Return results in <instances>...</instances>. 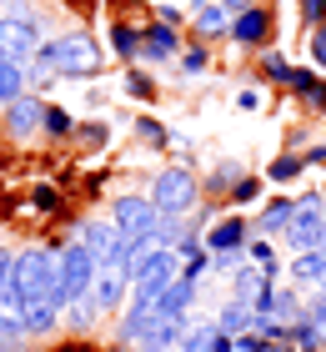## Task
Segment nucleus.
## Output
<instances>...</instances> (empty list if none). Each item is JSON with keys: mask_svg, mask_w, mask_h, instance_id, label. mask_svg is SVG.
Instances as JSON below:
<instances>
[{"mask_svg": "<svg viewBox=\"0 0 326 352\" xmlns=\"http://www.w3.org/2000/svg\"><path fill=\"white\" fill-rule=\"evenodd\" d=\"M56 287H60V252L25 247V252H15L5 282H0V307L21 312L25 302H36V297H56Z\"/></svg>", "mask_w": 326, "mask_h": 352, "instance_id": "obj_1", "label": "nucleus"}, {"mask_svg": "<svg viewBox=\"0 0 326 352\" xmlns=\"http://www.w3.org/2000/svg\"><path fill=\"white\" fill-rule=\"evenodd\" d=\"M36 66L56 71V76H95V71H101V45H95L86 30H71V36L40 45V51H36Z\"/></svg>", "mask_w": 326, "mask_h": 352, "instance_id": "obj_2", "label": "nucleus"}, {"mask_svg": "<svg viewBox=\"0 0 326 352\" xmlns=\"http://www.w3.org/2000/svg\"><path fill=\"white\" fill-rule=\"evenodd\" d=\"M95 252L86 242H71V247H60V287H56V297H45L51 307H71V302L80 297H91V277H95Z\"/></svg>", "mask_w": 326, "mask_h": 352, "instance_id": "obj_3", "label": "nucleus"}, {"mask_svg": "<svg viewBox=\"0 0 326 352\" xmlns=\"http://www.w3.org/2000/svg\"><path fill=\"white\" fill-rule=\"evenodd\" d=\"M151 201H156L161 217H181V212H191V206L201 201V186H196V176L186 166H166L151 182Z\"/></svg>", "mask_w": 326, "mask_h": 352, "instance_id": "obj_4", "label": "nucleus"}, {"mask_svg": "<svg viewBox=\"0 0 326 352\" xmlns=\"http://www.w3.org/2000/svg\"><path fill=\"white\" fill-rule=\"evenodd\" d=\"M321 227H326V197H296V212L286 221V247L291 252H321Z\"/></svg>", "mask_w": 326, "mask_h": 352, "instance_id": "obj_5", "label": "nucleus"}, {"mask_svg": "<svg viewBox=\"0 0 326 352\" xmlns=\"http://www.w3.org/2000/svg\"><path fill=\"white\" fill-rule=\"evenodd\" d=\"M36 51H40V25L30 21V15H5V21H0V56L25 60Z\"/></svg>", "mask_w": 326, "mask_h": 352, "instance_id": "obj_6", "label": "nucleus"}, {"mask_svg": "<svg viewBox=\"0 0 326 352\" xmlns=\"http://www.w3.org/2000/svg\"><path fill=\"white\" fill-rule=\"evenodd\" d=\"M110 221L121 227V236H145V232H156L161 212H156L151 197H121L116 206H110Z\"/></svg>", "mask_w": 326, "mask_h": 352, "instance_id": "obj_7", "label": "nucleus"}, {"mask_svg": "<svg viewBox=\"0 0 326 352\" xmlns=\"http://www.w3.org/2000/svg\"><path fill=\"white\" fill-rule=\"evenodd\" d=\"M40 121H45V101L40 96H15V101L5 106V131L15 141H30L40 131Z\"/></svg>", "mask_w": 326, "mask_h": 352, "instance_id": "obj_8", "label": "nucleus"}, {"mask_svg": "<svg viewBox=\"0 0 326 352\" xmlns=\"http://www.w3.org/2000/svg\"><path fill=\"white\" fill-rule=\"evenodd\" d=\"M126 267L121 262H101L95 267V277H91V307H121V297H126Z\"/></svg>", "mask_w": 326, "mask_h": 352, "instance_id": "obj_9", "label": "nucleus"}, {"mask_svg": "<svg viewBox=\"0 0 326 352\" xmlns=\"http://www.w3.org/2000/svg\"><path fill=\"white\" fill-rule=\"evenodd\" d=\"M181 338H186V317H156L151 327L141 332V352H176L181 347Z\"/></svg>", "mask_w": 326, "mask_h": 352, "instance_id": "obj_10", "label": "nucleus"}, {"mask_svg": "<svg viewBox=\"0 0 326 352\" xmlns=\"http://www.w3.org/2000/svg\"><path fill=\"white\" fill-rule=\"evenodd\" d=\"M266 36H271V15L261 10V6H246V10L231 15V41L236 45H261Z\"/></svg>", "mask_w": 326, "mask_h": 352, "instance_id": "obj_11", "label": "nucleus"}, {"mask_svg": "<svg viewBox=\"0 0 326 352\" xmlns=\"http://www.w3.org/2000/svg\"><path fill=\"white\" fill-rule=\"evenodd\" d=\"M161 252H166V242H161L156 232H145V236H130V242H126V257H121V267H126V277L136 282L141 272H145V267H151V262L161 257Z\"/></svg>", "mask_w": 326, "mask_h": 352, "instance_id": "obj_12", "label": "nucleus"}, {"mask_svg": "<svg viewBox=\"0 0 326 352\" xmlns=\"http://www.w3.org/2000/svg\"><path fill=\"white\" fill-rule=\"evenodd\" d=\"M181 352H231V332H221L216 317H211V322H186Z\"/></svg>", "mask_w": 326, "mask_h": 352, "instance_id": "obj_13", "label": "nucleus"}, {"mask_svg": "<svg viewBox=\"0 0 326 352\" xmlns=\"http://www.w3.org/2000/svg\"><path fill=\"white\" fill-rule=\"evenodd\" d=\"M196 36L201 41H216V36H231V10L221 0H196Z\"/></svg>", "mask_w": 326, "mask_h": 352, "instance_id": "obj_14", "label": "nucleus"}, {"mask_svg": "<svg viewBox=\"0 0 326 352\" xmlns=\"http://www.w3.org/2000/svg\"><path fill=\"white\" fill-rule=\"evenodd\" d=\"M191 302H196V282H191V277H176L166 292L151 302V307H156V317H186Z\"/></svg>", "mask_w": 326, "mask_h": 352, "instance_id": "obj_15", "label": "nucleus"}, {"mask_svg": "<svg viewBox=\"0 0 326 352\" xmlns=\"http://www.w3.org/2000/svg\"><path fill=\"white\" fill-rule=\"evenodd\" d=\"M251 221H241V217H226V221H216V227L206 232V252H236V247H246L251 242Z\"/></svg>", "mask_w": 326, "mask_h": 352, "instance_id": "obj_16", "label": "nucleus"}, {"mask_svg": "<svg viewBox=\"0 0 326 352\" xmlns=\"http://www.w3.org/2000/svg\"><path fill=\"white\" fill-rule=\"evenodd\" d=\"M176 56V30L171 25H145V36H141V60H166Z\"/></svg>", "mask_w": 326, "mask_h": 352, "instance_id": "obj_17", "label": "nucleus"}, {"mask_svg": "<svg viewBox=\"0 0 326 352\" xmlns=\"http://www.w3.org/2000/svg\"><path fill=\"white\" fill-rule=\"evenodd\" d=\"M56 317H60V307H51L45 297H36V302H25V307H21V322H25V332H30V338L51 332V327H56Z\"/></svg>", "mask_w": 326, "mask_h": 352, "instance_id": "obj_18", "label": "nucleus"}, {"mask_svg": "<svg viewBox=\"0 0 326 352\" xmlns=\"http://www.w3.org/2000/svg\"><path fill=\"white\" fill-rule=\"evenodd\" d=\"M291 282H326V252H291Z\"/></svg>", "mask_w": 326, "mask_h": 352, "instance_id": "obj_19", "label": "nucleus"}, {"mask_svg": "<svg viewBox=\"0 0 326 352\" xmlns=\"http://www.w3.org/2000/svg\"><path fill=\"white\" fill-rule=\"evenodd\" d=\"M231 282H236V297L246 302V307H256V297L271 287V277H266L261 267H236V272H231Z\"/></svg>", "mask_w": 326, "mask_h": 352, "instance_id": "obj_20", "label": "nucleus"}, {"mask_svg": "<svg viewBox=\"0 0 326 352\" xmlns=\"http://www.w3.org/2000/svg\"><path fill=\"white\" fill-rule=\"evenodd\" d=\"M216 327H221V332H231V338H236V332H251V327H256V312H251L241 297H231V302H226V307L216 312Z\"/></svg>", "mask_w": 326, "mask_h": 352, "instance_id": "obj_21", "label": "nucleus"}, {"mask_svg": "<svg viewBox=\"0 0 326 352\" xmlns=\"http://www.w3.org/2000/svg\"><path fill=\"white\" fill-rule=\"evenodd\" d=\"M291 91H296V101L301 106H312V111H326V81L312 71H296L291 76Z\"/></svg>", "mask_w": 326, "mask_h": 352, "instance_id": "obj_22", "label": "nucleus"}, {"mask_svg": "<svg viewBox=\"0 0 326 352\" xmlns=\"http://www.w3.org/2000/svg\"><path fill=\"white\" fill-rule=\"evenodd\" d=\"M291 212H296V201H291V197H276V201L266 206V212H261V217L251 221V227H256L261 236H271V232H286V221H291Z\"/></svg>", "mask_w": 326, "mask_h": 352, "instance_id": "obj_23", "label": "nucleus"}, {"mask_svg": "<svg viewBox=\"0 0 326 352\" xmlns=\"http://www.w3.org/2000/svg\"><path fill=\"white\" fill-rule=\"evenodd\" d=\"M15 96H25V66L10 56H0V106H10Z\"/></svg>", "mask_w": 326, "mask_h": 352, "instance_id": "obj_24", "label": "nucleus"}, {"mask_svg": "<svg viewBox=\"0 0 326 352\" xmlns=\"http://www.w3.org/2000/svg\"><path fill=\"white\" fill-rule=\"evenodd\" d=\"M291 347L296 352H326V332L312 322V317H301V322L291 327Z\"/></svg>", "mask_w": 326, "mask_h": 352, "instance_id": "obj_25", "label": "nucleus"}, {"mask_svg": "<svg viewBox=\"0 0 326 352\" xmlns=\"http://www.w3.org/2000/svg\"><path fill=\"white\" fill-rule=\"evenodd\" d=\"M271 312H276V317H281V322H286V327H296V322H301V317H306V307H301V302H296V292H291V287H276V302H271Z\"/></svg>", "mask_w": 326, "mask_h": 352, "instance_id": "obj_26", "label": "nucleus"}, {"mask_svg": "<svg viewBox=\"0 0 326 352\" xmlns=\"http://www.w3.org/2000/svg\"><path fill=\"white\" fill-rule=\"evenodd\" d=\"M301 166H306L301 156L286 151V156H276V162L266 166V182H271V186H286V182H296V176H301Z\"/></svg>", "mask_w": 326, "mask_h": 352, "instance_id": "obj_27", "label": "nucleus"}, {"mask_svg": "<svg viewBox=\"0 0 326 352\" xmlns=\"http://www.w3.org/2000/svg\"><path fill=\"white\" fill-rule=\"evenodd\" d=\"M261 71H266L271 81H281V86H291V76H296V66H291L281 51H266V56H261Z\"/></svg>", "mask_w": 326, "mask_h": 352, "instance_id": "obj_28", "label": "nucleus"}, {"mask_svg": "<svg viewBox=\"0 0 326 352\" xmlns=\"http://www.w3.org/2000/svg\"><path fill=\"white\" fill-rule=\"evenodd\" d=\"M110 45H116V56H141V36L136 30H126V25H110Z\"/></svg>", "mask_w": 326, "mask_h": 352, "instance_id": "obj_29", "label": "nucleus"}, {"mask_svg": "<svg viewBox=\"0 0 326 352\" xmlns=\"http://www.w3.org/2000/svg\"><path fill=\"white\" fill-rule=\"evenodd\" d=\"M261 186H266V182H256V176H241V182L231 186V206H251V201H261Z\"/></svg>", "mask_w": 326, "mask_h": 352, "instance_id": "obj_30", "label": "nucleus"}, {"mask_svg": "<svg viewBox=\"0 0 326 352\" xmlns=\"http://www.w3.org/2000/svg\"><path fill=\"white\" fill-rule=\"evenodd\" d=\"M40 131H51V136H71V116H65L60 106H45V121H40Z\"/></svg>", "mask_w": 326, "mask_h": 352, "instance_id": "obj_31", "label": "nucleus"}, {"mask_svg": "<svg viewBox=\"0 0 326 352\" xmlns=\"http://www.w3.org/2000/svg\"><path fill=\"white\" fill-rule=\"evenodd\" d=\"M211 272V257L206 252H191V257H181V277H191V282H201Z\"/></svg>", "mask_w": 326, "mask_h": 352, "instance_id": "obj_32", "label": "nucleus"}, {"mask_svg": "<svg viewBox=\"0 0 326 352\" xmlns=\"http://www.w3.org/2000/svg\"><path fill=\"white\" fill-rule=\"evenodd\" d=\"M231 352H266V338H261L256 327H251V332H236V338H231Z\"/></svg>", "mask_w": 326, "mask_h": 352, "instance_id": "obj_33", "label": "nucleus"}, {"mask_svg": "<svg viewBox=\"0 0 326 352\" xmlns=\"http://www.w3.org/2000/svg\"><path fill=\"white\" fill-rule=\"evenodd\" d=\"M312 66L326 71V25H312Z\"/></svg>", "mask_w": 326, "mask_h": 352, "instance_id": "obj_34", "label": "nucleus"}, {"mask_svg": "<svg viewBox=\"0 0 326 352\" xmlns=\"http://www.w3.org/2000/svg\"><path fill=\"white\" fill-rule=\"evenodd\" d=\"M301 21L306 25H326V0H301Z\"/></svg>", "mask_w": 326, "mask_h": 352, "instance_id": "obj_35", "label": "nucleus"}, {"mask_svg": "<svg viewBox=\"0 0 326 352\" xmlns=\"http://www.w3.org/2000/svg\"><path fill=\"white\" fill-rule=\"evenodd\" d=\"M241 176H246V171H241V166H231V162H226V166H216V176H211V182H206V186H211V191H221L226 182H241Z\"/></svg>", "mask_w": 326, "mask_h": 352, "instance_id": "obj_36", "label": "nucleus"}, {"mask_svg": "<svg viewBox=\"0 0 326 352\" xmlns=\"http://www.w3.org/2000/svg\"><path fill=\"white\" fill-rule=\"evenodd\" d=\"M136 131H141V141H151V146H166V126H156V121H136Z\"/></svg>", "mask_w": 326, "mask_h": 352, "instance_id": "obj_37", "label": "nucleus"}, {"mask_svg": "<svg viewBox=\"0 0 326 352\" xmlns=\"http://www.w3.org/2000/svg\"><path fill=\"white\" fill-rule=\"evenodd\" d=\"M306 317H312V322L326 332V282H321V292H316V302H312V307H306Z\"/></svg>", "mask_w": 326, "mask_h": 352, "instance_id": "obj_38", "label": "nucleus"}, {"mask_svg": "<svg viewBox=\"0 0 326 352\" xmlns=\"http://www.w3.org/2000/svg\"><path fill=\"white\" fill-rule=\"evenodd\" d=\"M181 71H186V76H201V71H206V51H186V56H181Z\"/></svg>", "mask_w": 326, "mask_h": 352, "instance_id": "obj_39", "label": "nucleus"}, {"mask_svg": "<svg viewBox=\"0 0 326 352\" xmlns=\"http://www.w3.org/2000/svg\"><path fill=\"white\" fill-rule=\"evenodd\" d=\"M236 106H241V111H256V106H261V91H256V86H241V91H236Z\"/></svg>", "mask_w": 326, "mask_h": 352, "instance_id": "obj_40", "label": "nucleus"}, {"mask_svg": "<svg viewBox=\"0 0 326 352\" xmlns=\"http://www.w3.org/2000/svg\"><path fill=\"white\" fill-rule=\"evenodd\" d=\"M126 91H130V96H141V101H145V96H151V81H145V76H126Z\"/></svg>", "mask_w": 326, "mask_h": 352, "instance_id": "obj_41", "label": "nucleus"}, {"mask_svg": "<svg viewBox=\"0 0 326 352\" xmlns=\"http://www.w3.org/2000/svg\"><path fill=\"white\" fill-rule=\"evenodd\" d=\"M80 141H91V146H101V141H106V126H80Z\"/></svg>", "mask_w": 326, "mask_h": 352, "instance_id": "obj_42", "label": "nucleus"}, {"mask_svg": "<svg viewBox=\"0 0 326 352\" xmlns=\"http://www.w3.org/2000/svg\"><path fill=\"white\" fill-rule=\"evenodd\" d=\"M301 162H306V166H321V162H326V146H312V151L301 156Z\"/></svg>", "mask_w": 326, "mask_h": 352, "instance_id": "obj_43", "label": "nucleus"}, {"mask_svg": "<svg viewBox=\"0 0 326 352\" xmlns=\"http://www.w3.org/2000/svg\"><path fill=\"white\" fill-rule=\"evenodd\" d=\"M10 262H15V257H10L5 247H0V282H5V272H10Z\"/></svg>", "mask_w": 326, "mask_h": 352, "instance_id": "obj_44", "label": "nucleus"}, {"mask_svg": "<svg viewBox=\"0 0 326 352\" xmlns=\"http://www.w3.org/2000/svg\"><path fill=\"white\" fill-rule=\"evenodd\" d=\"M266 352H296V347H291V338H281V342H266Z\"/></svg>", "mask_w": 326, "mask_h": 352, "instance_id": "obj_45", "label": "nucleus"}, {"mask_svg": "<svg viewBox=\"0 0 326 352\" xmlns=\"http://www.w3.org/2000/svg\"><path fill=\"white\" fill-rule=\"evenodd\" d=\"M226 10H246V6H256V0H221Z\"/></svg>", "mask_w": 326, "mask_h": 352, "instance_id": "obj_46", "label": "nucleus"}, {"mask_svg": "<svg viewBox=\"0 0 326 352\" xmlns=\"http://www.w3.org/2000/svg\"><path fill=\"white\" fill-rule=\"evenodd\" d=\"M56 352H91V347H80V342H65V347H56Z\"/></svg>", "mask_w": 326, "mask_h": 352, "instance_id": "obj_47", "label": "nucleus"}, {"mask_svg": "<svg viewBox=\"0 0 326 352\" xmlns=\"http://www.w3.org/2000/svg\"><path fill=\"white\" fill-rule=\"evenodd\" d=\"M0 6H5V0H0Z\"/></svg>", "mask_w": 326, "mask_h": 352, "instance_id": "obj_48", "label": "nucleus"}, {"mask_svg": "<svg viewBox=\"0 0 326 352\" xmlns=\"http://www.w3.org/2000/svg\"><path fill=\"white\" fill-rule=\"evenodd\" d=\"M321 197H326V191H321Z\"/></svg>", "mask_w": 326, "mask_h": 352, "instance_id": "obj_49", "label": "nucleus"}, {"mask_svg": "<svg viewBox=\"0 0 326 352\" xmlns=\"http://www.w3.org/2000/svg\"><path fill=\"white\" fill-rule=\"evenodd\" d=\"M176 352H181V347H176Z\"/></svg>", "mask_w": 326, "mask_h": 352, "instance_id": "obj_50", "label": "nucleus"}]
</instances>
